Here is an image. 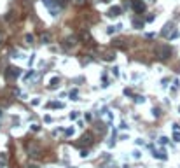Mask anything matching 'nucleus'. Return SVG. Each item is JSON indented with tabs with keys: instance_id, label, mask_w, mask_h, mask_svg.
<instances>
[{
	"instance_id": "a211bd4d",
	"label": "nucleus",
	"mask_w": 180,
	"mask_h": 168,
	"mask_svg": "<svg viewBox=\"0 0 180 168\" xmlns=\"http://www.w3.org/2000/svg\"><path fill=\"white\" fill-rule=\"evenodd\" d=\"M25 40H26L28 44H31V42H33V35H26V37H25Z\"/></svg>"
},
{
	"instance_id": "bb28decb",
	"label": "nucleus",
	"mask_w": 180,
	"mask_h": 168,
	"mask_svg": "<svg viewBox=\"0 0 180 168\" xmlns=\"http://www.w3.org/2000/svg\"><path fill=\"white\" fill-rule=\"evenodd\" d=\"M0 42H2V35H0Z\"/></svg>"
},
{
	"instance_id": "cd10ccee",
	"label": "nucleus",
	"mask_w": 180,
	"mask_h": 168,
	"mask_svg": "<svg viewBox=\"0 0 180 168\" xmlns=\"http://www.w3.org/2000/svg\"><path fill=\"white\" fill-rule=\"evenodd\" d=\"M0 116H2V110H0Z\"/></svg>"
},
{
	"instance_id": "6e6552de",
	"label": "nucleus",
	"mask_w": 180,
	"mask_h": 168,
	"mask_svg": "<svg viewBox=\"0 0 180 168\" xmlns=\"http://www.w3.org/2000/svg\"><path fill=\"white\" fill-rule=\"evenodd\" d=\"M154 158H157V159H168V156H166V152L164 151H154Z\"/></svg>"
},
{
	"instance_id": "c85d7f7f",
	"label": "nucleus",
	"mask_w": 180,
	"mask_h": 168,
	"mask_svg": "<svg viewBox=\"0 0 180 168\" xmlns=\"http://www.w3.org/2000/svg\"><path fill=\"white\" fill-rule=\"evenodd\" d=\"M103 2H109V0H103Z\"/></svg>"
},
{
	"instance_id": "ddd939ff",
	"label": "nucleus",
	"mask_w": 180,
	"mask_h": 168,
	"mask_svg": "<svg viewBox=\"0 0 180 168\" xmlns=\"http://www.w3.org/2000/svg\"><path fill=\"white\" fill-rule=\"evenodd\" d=\"M119 28H121L119 25H117V26H109V30H107V32H109L110 35H112V33H115V32H117V30H119Z\"/></svg>"
},
{
	"instance_id": "1a4fd4ad",
	"label": "nucleus",
	"mask_w": 180,
	"mask_h": 168,
	"mask_svg": "<svg viewBox=\"0 0 180 168\" xmlns=\"http://www.w3.org/2000/svg\"><path fill=\"white\" fill-rule=\"evenodd\" d=\"M100 114H101V117L105 119L107 123H110V121H112V114H110V112H109V110H107V109H103V110H101V112H100Z\"/></svg>"
},
{
	"instance_id": "b1692460",
	"label": "nucleus",
	"mask_w": 180,
	"mask_h": 168,
	"mask_svg": "<svg viewBox=\"0 0 180 168\" xmlns=\"http://www.w3.org/2000/svg\"><path fill=\"white\" fill-rule=\"evenodd\" d=\"M39 103H40V100H39V98H35L33 102H31V105H39Z\"/></svg>"
},
{
	"instance_id": "9d476101",
	"label": "nucleus",
	"mask_w": 180,
	"mask_h": 168,
	"mask_svg": "<svg viewBox=\"0 0 180 168\" xmlns=\"http://www.w3.org/2000/svg\"><path fill=\"white\" fill-rule=\"evenodd\" d=\"M51 39H52V37H51V33H49V32H44V33H42V37H40V40H42L44 44H49Z\"/></svg>"
},
{
	"instance_id": "393cba45",
	"label": "nucleus",
	"mask_w": 180,
	"mask_h": 168,
	"mask_svg": "<svg viewBox=\"0 0 180 168\" xmlns=\"http://www.w3.org/2000/svg\"><path fill=\"white\" fill-rule=\"evenodd\" d=\"M84 117H86V121H91V119H93V116H91V114H86Z\"/></svg>"
},
{
	"instance_id": "4be33fe9",
	"label": "nucleus",
	"mask_w": 180,
	"mask_h": 168,
	"mask_svg": "<svg viewBox=\"0 0 180 168\" xmlns=\"http://www.w3.org/2000/svg\"><path fill=\"white\" fill-rule=\"evenodd\" d=\"M31 75H33V70H30V72H28V74H26V75H25V79H30Z\"/></svg>"
},
{
	"instance_id": "7ed1b4c3",
	"label": "nucleus",
	"mask_w": 180,
	"mask_h": 168,
	"mask_svg": "<svg viewBox=\"0 0 180 168\" xmlns=\"http://www.w3.org/2000/svg\"><path fill=\"white\" fill-rule=\"evenodd\" d=\"M19 75H21V68H18V67H9L5 70V77L7 79H18Z\"/></svg>"
},
{
	"instance_id": "20e7f679",
	"label": "nucleus",
	"mask_w": 180,
	"mask_h": 168,
	"mask_svg": "<svg viewBox=\"0 0 180 168\" xmlns=\"http://www.w3.org/2000/svg\"><path fill=\"white\" fill-rule=\"evenodd\" d=\"M173 32H175V23H166V25H164V28H163V32H161V35H163V37H171V33H173Z\"/></svg>"
},
{
	"instance_id": "6ab92c4d",
	"label": "nucleus",
	"mask_w": 180,
	"mask_h": 168,
	"mask_svg": "<svg viewBox=\"0 0 180 168\" xmlns=\"http://www.w3.org/2000/svg\"><path fill=\"white\" fill-rule=\"evenodd\" d=\"M0 161L4 163V161H7V154H4V152H0Z\"/></svg>"
},
{
	"instance_id": "9b49d317",
	"label": "nucleus",
	"mask_w": 180,
	"mask_h": 168,
	"mask_svg": "<svg viewBox=\"0 0 180 168\" xmlns=\"http://www.w3.org/2000/svg\"><path fill=\"white\" fill-rule=\"evenodd\" d=\"M119 14H121V7H117V5L109 11V16H112V18H114V16H119Z\"/></svg>"
},
{
	"instance_id": "aec40b11",
	"label": "nucleus",
	"mask_w": 180,
	"mask_h": 168,
	"mask_svg": "<svg viewBox=\"0 0 180 168\" xmlns=\"http://www.w3.org/2000/svg\"><path fill=\"white\" fill-rule=\"evenodd\" d=\"M166 142H168V139H166V137H161V139H159V144H163V145H164Z\"/></svg>"
},
{
	"instance_id": "0eeeda50",
	"label": "nucleus",
	"mask_w": 180,
	"mask_h": 168,
	"mask_svg": "<svg viewBox=\"0 0 180 168\" xmlns=\"http://www.w3.org/2000/svg\"><path fill=\"white\" fill-rule=\"evenodd\" d=\"M77 46V37H68L65 40V47H75Z\"/></svg>"
},
{
	"instance_id": "423d86ee",
	"label": "nucleus",
	"mask_w": 180,
	"mask_h": 168,
	"mask_svg": "<svg viewBox=\"0 0 180 168\" xmlns=\"http://www.w3.org/2000/svg\"><path fill=\"white\" fill-rule=\"evenodd\" d=\"M133 9L136 11L138 14H142V12L145 11V4H143L142 0H133Z\"/></svg>"
},
{
	"instance_id": "a878e982",
	"label": "nucleus",
	"mask_w": 180,
	"mask_h": 168,
	"mask_svg": "<svg viewBox=\"0 0 180 168\" xmlns=\"http://www.w3.org/2000/svg\"><path fill=\"white\" fill-rule=\"evenodd\" d=\"M28 168H39V166H37L35 163H31V165H28Z\"/></svg>"
},
{
	"instance_id": "dca6fc26",
	"label": "nucleus",
	"mask_w": 180,
	"mask_h": 168,
	"mask_svg": "<svg viewBox=\"0 0 180 168\" xmlns=\"http://www.w3.org/2000/svg\"><path fill=\"white\" fill-rule=\"evenodd\" d=\"M70 98H72V100H77V89L70 91Z\"/></svg>"
},
{
	"instance_id": "2eb2a0df",
	"label": "nucleus",
	"mask_w": 180,
	"mask_h": 168,
	"mask_svg": "<svg viewBox=\"0 0 180 168\" xmlns=\"http://www.w3.org/2000/svg\"><path fill=\"white\" fill-rule=\"evenodd\" d=\"M173 140H175V142H180V130L173 133Z\"/></svg>"
},
{
	"instance_id": "f257e3e1",
	"label": "nucleus",
	"mask_w": 180,
	"mask_h": 168,
	"mask_svg": "<svg viewBox=\"0 0 180 168\" xmlns=\"http://www.w3.org/2000/svg\"><path fill=\"white\" fill-rule=\"evenodd\" d=\"M170 54H171V47L170 46H157V47H156V56H157L159 60L170 58Z\"/></svg>"
},
{
	"instance_id": "5701e85b",
	"label": "nucleus",
	"mask_w": 180,
	"mask_h": 168,
	"mask_svg": "<svg viewBox=\"0 0 180 168\" xmlns=\"http://www.w3.org/2000/svg\"><path fill=\"white\" fill-rule=\"evenodd\" d=\"M70 119H72V121H73V119H77V112H72V114H70Z\"/></svg>"
},
{
	"instance_id": "39448f33",
	"label": "nucleus",
	"mask_w": 180,
	"mask_h": 168,
	"mask_svg": "<svg viewBox=\"0 0 180 168\" xmlns=\"http://www.w3.org/2000/svg\"><path fill=\"white\" fill-rule=\"evenodd\" d=\"M80 144H82V145H91V144H93V133H89V131L84 133L82 139H80Z\"/></svg>"
},
{
	"instance_id": "f03ea898",
	"label": "nucleus",
	"mask_w": 180,
	"mask_h": 168,
	"mask_svg": "<svg viewBox=\"0 0 180 168\" xmlns=\"http://www.w3.org/2000/svg\"><path fill=\"white\" fill-rule=\"evenodd\" d=\"M26 149H28V156H30V158H39V156H40V152H42L40 145H37L35 142H30Z\"/></svg>"
},
{
	"instance_id": "f8f14e48",
	"label": "nucleus",
	"mask_w": 180,
	"mask_h": 168,
	"mask_svg": "<svg viewBox=\"0 0 180 168\" xmlns=\"http://www.w3.org/2000/svg\"><path fill=\"white\" fill-rule=\"evenodd\" d=\"M58 84H60V79H58V77H54V79L51 81V84H49V88H56V86H58Z\"/></svg>"
},
{
	"instance_id": "c756f323",
	"label": "nucleus",
	"mask_w": 180,
	"mask_h": 168,
	"mask_svg": "<svg viewBox=\"0 0 180 168\" xmlns=\"http://www.w3.org/2000/svg\"><path fill=\"white\" fill-rule=\"evenodd\" d=\"M178 112H180V107H178Z\"/></svg>"
},
{
	"instance_id": "412c9836",
	"label": "nucleus",
	"mask_w": 180,
	"mask_h": 168,
	"mask_svg": "<svg viewBox=\"0 0 180 168\" xmlns=\"http://www.w3.org/2000/svg\"><path fill=\"white\" fill-rule=\"evenodd\" d=\"M112 72H114V75H115V77L119 75V68H117V67H114V70H112Z\"/></svg>"
},
{
	"instance_id": "f3484780",
	"label": "nucleus",
	"mask_w": 180,
	"mask_h": 168,
	"mask_svg": "<svg viewBox=\"0 0 180 168\" xmlns=\"http://www.w3.org/2000/svg\"><path fill=\"white\" fill-rule=\"evenodd\" d=\"M103 58H105V60H109V61H110V60H114V58H115V56H114L112 53H107V54H105Z\"/></svg>"
},
{
	"instance_id": "4468645a",
	"label": "nucleus",
	"mask_w": 180,
	"mask_h": 168,
	"mask_svg": "<svg viewBox=\"0 0 180 168\" xmlns=\"http://www.w3.org/2000/svg\"><path fill=\"white\" fill-rule=\"evenodd\" d=\"M133 26H135V28H142V26H143V23H142V21H138V19H135V21H133Z\"/></svg>"
}]
</instances>
